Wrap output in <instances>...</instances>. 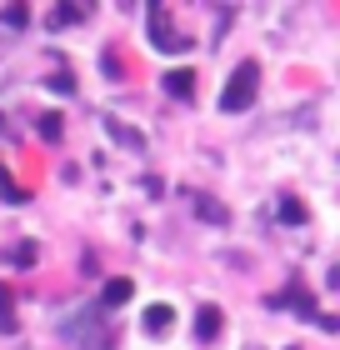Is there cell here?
<instances>
[{
  "label": "cell",
  "mask_w": 340,
  "mask_h": 350,
  "mask_svg": "<svg viewBox=\"0 0 340 350\" xmlns=\"http://www.w3.org/2000/svg\"><path fill=\"white\" fill-rule=\"evenodd\" d=\"M255 85H261V66H255V60H240V66H235V75H231V85L220 90V110H231V116L250 110V100H255Z\"/></svg>",
  "instance_id": "obj_1"
},
{
  "label": "cell",
  "mask_w": 340,
  "mask_h": 350,
  "mask_svg": "<svg viewBox=\"0 0 340 350\" xmlns=\"http://www.w3.org/2000/svg\"><path fill=\"white\" fill-rule=\"evenodd\" d=\"M145 15H151V45H155V51H185V36H175V30H170V21H166V10H160V5H151V10H145Z\"/></svg>",
  "instance_id": "obj_2"
},
{
  "label": "cell",
  "mask_w": 340,
  "mask_h": 350,
  "mask_svg": "<svg viewBox=\"0 0 340 350\" xmlns=\"http://www.w3.org/2000/svg\"><path fill=\"white\" fill-rule=\"evenodd\" d=\"M131 295H135V285H131V280H105V291H101V306H105V310H116V306H125Z\"/></svg>",
  "instance_id": "obj_3"
},
{
  "label": "cell",
  "mask_w": 340,
  "mask_h": 350,
  "mask_svg": "<svg viewBox=\"0 0 340 350\" xmlns=\"http://www.w3.org/2000/svg\"><path fill=\"white\" fill-rule=\"evenodd\" d=\"M140 321H145V330H151V336H166L170 321H175V310H170V306H145Z\"/></svg>",
  "instance_id": "obj_4"
},
{
  "label": "cell",
  "mask_w": 340,
  "mask_h": 350,
  "mask_svg": "<svg viewBox=\"0 0 340 350\" xmlns=\"http://www.w3.org/2000/svg\"><path fill=\"white\" fill-rule=\"evenodd\" d=\"M220 321H225V315H220L215 306H200V315H196V340H215Z\"/></svg>",
  "instance_id": "obj_5"
},
{
  "label": "cell",
  "mask_w": 340,
  "mask_h": 350,
  "mask_svg": "<svg viewBox=\"0 0 340 350\" xmlns=\"http://www.w3.org/2000/svg\"><path fill=\"white\" fill-rule=\"evenodd\" d=\"M166 90L175 95V100H190V95H196V75H190V70H170L166 75Z\"/></svg>",
  "instance_id": "obj_6"
},
{
  "label": "cell",
  "mask_w": 340,
  "mask_h": 350,
  "mask_svg": "<svg viewBox=\"0 0 340 350\" xmlns=\"http://www.w3.org/2000/svg\"><path fill=\"white\" fill-rule=\"evenodd\" d=\"M275 215H280V226H305V205H300L296 196H285V200H280V211H275Z\"/></svg>",
  "instance_id": "obj_7"
},
{
  "label": "cell",
  "mask_w": 340,
  "mask_h": 350,
  "mask_svg": "<svg viewBox=\"0 0 340 350\" xmlns=\"http://www.w3.org/2000/svg\"><path fill=\"white\" fill-rule=\"evenodd\" d=\"M0 25H5V30H25L30 25V10L25 5H5V10H0Z\"/></svg>",
  "instance_id": "obj_8"
},
{
  "label": "cell",
  "mask_w": 340,
  "mask_h": 350,
  "mask_svg": "<svg viewBox=\"0 0 340 350\" xmlns=\"http://www.w3.org/2000/svg\"><path fill=\"white\" fill-rule=\"evenodd\" d=\"M0 330H5V336L15 330V310H10V291L5 285H0Z\"/></svg>",
  "instance_id": "obj_9"
},
{
  "label": "cell",
  "mask_w": 340,
  "mask_h": 350,
  "mask_svg": "<svg viewBox=\"0 0 340 350\" xmlns=\"http://www.w3.org/2000/svg\"><path fill=\"white\" fill-rule=\"evenodd\" d=\"M80 21V10H70V5H55L51 10V30H60V25H75Z\"/></svg>",
  "instance_id": "obj_10"
},
{
  "label": "cell",
  "mask_w": 340,
  "mask_h": 350,
  "mask_svg": "<svg viewBox=\"0 0 340 350\" xmlns=\"http://www.w3.org/2000/svg\"><path fill=\"white\" fill-rule=\"evenodd\" d=\"M196 215H205V220H220V226H225V205H210L205 196H196Z\"/></svg>",
  "instance_id": "obj_11"
},
{
  "label": "cell",
  "mask_w": 340,
  "mask_h": 350,
  "mask_svg": "<svg viewBox=\"0 0 340 350\" xmlns=\"http://www.w3.org/2000/svg\"><path fill=\"white\" fill-rule=\"evenodd\" d=\"M0 196H5L10 205H21V200H25V190H21V185H15V180H10V175H5V170H0Z\"/></svg>",
  "instance_id": "obj_12"
},
{
  "label": "cell",
  "mask_w": 340,
  "mask_h": 350,
  "mask_svg": "<svg viewBox=\"0 0 340 350\" xmlns=\"http://www.w3.org/2000/svg\"><path fill=\"white\" fill-rule=\"evenodd\" d=\"M105 131H110V135H120V140H125V146H135V150L145 146V140H140L135 131H125V125H120V120H105Z\"/></svg>",
  "instance_id": "obj_13"
},
{
  "label": "cell",
  "mask_w": 340,
  "mask_h": 350,
  "mask_svg": "<svg viewBox=\"0 0 340 350\" xmlns=\"http://www.w3.org/2000/svg\"><path fill=\"white\" fill-rule=\"evenodd\" d=\"M40 135L45 140H60V116H40Z\"/></svg>",
  "instance_id": "obj_14"
},
{
  "label": "cell",
  "mask_w": 340,
  "mask_h": 350,
  "mask_svg": "<svg viewBox=\"0 0 340 350\" xmlns=\"http://www.w3.org/2000/svg\"><path fill=\"white\" fill-rule=\"evenodd\" d=\"M45 85H51V90H60V95H70V90H75V81H70L66 70H60V75H51V81H45Z\"/></svg>",
  "instance_id": "obj_15"
},
{
  "label": "cell",
  "mask_w": 340,
  "mask_h": 350,
  "mask_svg": "<svg viewBox=\"0 0 340 350\" xmlns=\"http://www.w3.org/2000/svg\"><path fill=\"white\" fill-rule=\"evenodd\" d=\"M10 260H15V265H30V260H36V245H21V250H10Z\"/></svg>",
  "instance_id": "obj_16"
},
{
  "label": "cell",
  "mask_w": 340,
  "mask_h": 350,
  "mask_svg": "<svg viewBox=\"0 0 340 350\" xmlns=\"http://www.w3.org/2000/svg\"><path fill=\"white\" fill-rule=\"evenodd\" d=\"M0 131H5V125H0Z\"/></svg>",
  "instance_id": "obj_17"
}]
</instances>
